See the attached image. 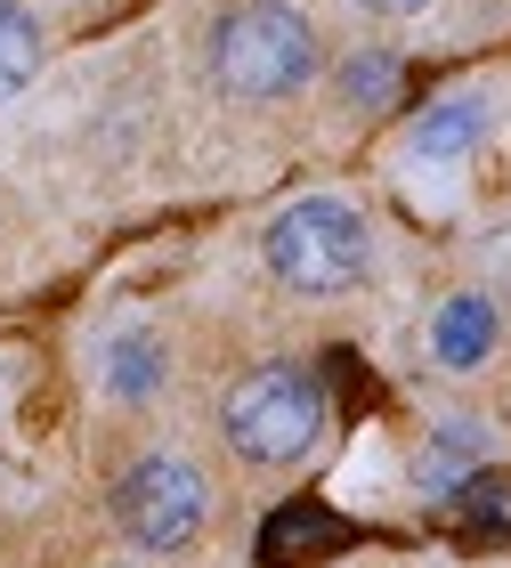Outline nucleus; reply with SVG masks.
I'll use <instances>...</instances> for the list:
<instances>
[{
  "label": "nucleus",
  "instance_id": "obj_6",
  "mask_svg": "<svg viewBox=\"0 0 511 568\" xmlns=\"http://www.w3.org/2000/svg\"><path fill=\"white\" fill-rule=\"evenodd\" d=\"M341 545V528L325 520L317 504H293V511H276V520L260 528V560L276 568V560H309V552H334Z\"/></svg>",
  "mask_w": 511,
  "mask_h": 568
},
{
  "label": "nucleus",
  "instance_id": "obj_9",
  "mask_svg": "<svg viewBox=\"0 0 511 568\" xmlns=\"http://www.w3.org/2000/svg\"><path fill=\"white\" fill-rule=\"evenodd\" d=\"M106 382H114L122 398H146L163 382V349L146 342V333H122V342L106 349Z\"/></svg>",
  "mask_w": 511,
  "mask_h": 568
},
{
  "label": "nucleus",
  "instance_id": "obj_10",
  "mask_svg": "<svg viewBox=\"0 0 511 568\" xmlns=\"http://www.w3.org/2000/svg\"><path fill=\"white\" fill-rule=\"evenodd\" d=\"M390 82H398L390 58H349V65H341V90L357 98V106H381V98H390Z\"/></svg>",
  "mask_w": 511,
  "mask_h": 568
},
{
  "label": "nucleus",
  "instance_id": "obj_1",
  "mask_svg": "<svg viewBox=\"0 0 511 568\" xmlns=\"http://www.w3.org/2000/svg\"><path fill=\"white\" fill-rule=\"evenodd\" d=\"M212 73L236 98H285L317 73V33L309 17L285 9V0H244V9L219 17L212 33Z\"/></svg>",
  "mask_w": 511,
  "mask_h": 568
},
{
  "label": "nucleus",
  "instance_id": "obj_8",
  "mask_svg": "<svg viewBox=\"0 0 511 568\" xmlns=\"http://www.w3.org/2000/svg\"><path fill=\"white\" fill-rule=\"evenodd\" d=\"M41 65V24L24 0H0V98H17Z\"/></svg>",
  "mask_w": 511,
  "mask_h": 568
},
{
  "label": "nucleus",
  "instance_id": "obj_4",
  "mask_svg": "<svg viewBox=\"0 0 511 568\" xmlns=\"http://www.w3.org/2000/svg\"><path fill=\"white\" fill-rule=\"evenodd\" d=\"M203 504H212V496H203V479L178 455H139L131 471L114 479V520L146 552H178L203 528Z\"/></svg>",
  "mask_w": 511,
  "mask_h": 568
},
{
  "label": "nucleus",
  "instance_id": "obj_2",
  "mask_svg": "<svg viewBox=\"0 0 511 568\" xmlns=\"http://www.w3.org/2000/svg\"><path fill=\"white\" fill-rule=\"evenodd\" d=\"M219 430L244 463H300L325 430V390L309 366H252L219 406Z\"/></svg>",
  "mask_w": 511,
  "mask_h": 568
},
{
  "label": "nucleus",
  "instance_id": "obj_11",
  "mask_svg": "<svg viewBox=\"0 0 511 568\" xmlns=\"http://www.w3.org/2000/svg\"><path fill=\"white\" fill-rule=\"evenodd\" d=\"M366 9H381V17H406V9H422V0H366Z\"/></svg>",
  "mask_w": 511,
  "mask_h": 568
},
{
  "label": "nucleus",
  "instance_id": "obj_3",
  "mask_svg": "<svg viewBox=\"0 0 511 568\" xmlns=\"http://www.w3.org/2000/svg\"><path fill=\"white\" fill-rule=\"evenodd\" d=\"M366 252H374L366 220L334 195H309V203H293V212L268 220V268H276V284H293V293H349V284L366 276Z\"/></svg>",
  "mask_w": 511,
  "mask_h": 568
},
{
  "label": "nucleus",
  "instance_id": "obj_5",
  "mask_svg": "<svg viewBox=\"0 0 511 568\" xmlns=\"http://www.w3.org/2000/svg\"><path fill=\"white\" fill-rule=\"evenodd\" d=\"M479 139H488V106H479V98H447V106H430L415 122V154L422 163H463Z\"/></svg>",
  "mask_w": 511,
  "mask_h": 568
},
{
  "label": "nucleus",
  "instance_id": "obj_7",
  "mask_svg": "<svg viewBox=\"0 0 511 568\" xmlns=\"http://www.w3.org/2000/svg\"><path fill=\"white\" fill-rule=\"evenodd\" d=\"M488 342H495V308L479 301V293H463V301L439 308V357H447V366H479Z\"/></svg>",
  "mask_w": 511,
  "mask_h": 568
}]
</instances>
